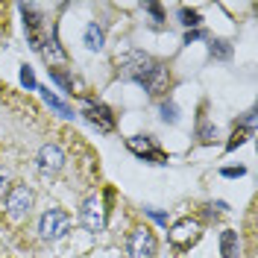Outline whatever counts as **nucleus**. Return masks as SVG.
Returning a JSON list of instances; mask_svg holds the SVG:
<instances>
[{
    "label": "nucleus",
    "instance_id": "nucleus-1",
    "mask_svg": "<svg viewBox=\"0 0 258 258\" xmlns=\"http://www.w3.org/2000/svg\"><path fill=\"white\" fill-rule=\"evenodd\" d=\"M38 232L44 241H59L71 232V214L62 209H50L41 214V223H38Z\"/></svg>",
    "mask_w": 258,
    "mask_h": 258
},
{
    "label": "nucleus",
    "instance_id": "nucleus-2",
    "mask_svg": "<svg viewBox=\"0 0 258 258\" xmlns=\"http://www.w3.org/2000/svg\"><path fill=\"white\" fill-rule=\"evenodd\" d=\"M153 68H156V62H153L150 56H144V53H129V56L120 59V71H123V77H126V80L141 82V85H147L150 74H153Z\"/></svg>",
    "mask_w": 258,
    "mask_h": 258
},
{
    "label": "nucleus",
    "instance_id": "nucleus-3",
    "mask_svg": "<svg viewBox=\"0 0 258 258\" xmlns=\"http://www.w3.org/2000/svg\"><path fill=\"white\" fill-rule=\"evenodd\" d=\"M32 209V191L27 185H15L9 197H6V214H9V220H24Z\"/></svg>",
    "mask_w": 258,
    "mask_h": 258
},
{
    "label": "nucleus",
    "instance_id": "nucleus-4",
    "mask_svg": "<svg viewBox=\"0 0 258 258\" xmlns=\"http://www.w3.org/2000/svg\"><path fill=\"white\" fill-rule=\"evenodd\" d=\"M35 167H38V173L47 179V176H56L59 170L64 167V153L59 144H44L38 150V159H35Z\"/></svg>",
    "mask_w": 258,
    "mask_h": 258
},
{
    "label": "nucleus",
    "instance_id": "nucleus-5",
    "mask_svg": "<svg viewBox=\"0 0 258 258\" xmlns=\"http://www.w3.org/2000/svg\"><path fill=\"white\" fill-rule=\"evenodd\" d=\"M82 226L88 229V232H103V226H106V209H103V200L97 197V194H91L85 203H82Z\"/></svg>",
    "mask_w": 258,
    "mask_h": 258
},
{
    "label": "nucleus",
    "instance_id": "nucleus-6",
    "mask_svg": "<svg viewBox=\"0 0 258 258\" xmlns=\"http://www.w3.org/2000/svg\"><path fill=\"white\" fill-rule=\"evenodd\" d=\"M129 255L132 258H153L156 255V238H153V232H147V229L132 232L129 235Z\"/></svg>",
    "mask_w": 258,
    "mask_h": 258
},
{
    "label": "nucleus",
    "instance_id": "nucleus-7",
    "mask_svg": "<svg viewBox=\"0 0 258 258\" xmlns=\"http://www.w3.org/2000/svg\"><path fill=\"white\" fill-rule=\"evenodd\" d=\"M197 235H200V223L197 220H179L170 229V243L173 246H188V243L197 241Z\"/></svg>",
    "mask_w": 258,
    "mask_h": 258
},
{
    "label": "nucleus",
    "instance_id": "nucleus-8",
    "mask_svg": "<svg viewBox=\"0 0 258 258\" xmlns=\"http://www.w3.org/2000/svg\"><path fill=\"white\" fill-rule=\"evenodd\" d=\"M82 114L94 123V126H100L103 132H112L114 129V114L103 106V103H85V109H82Z\"/></svg>",
    "mask_w": 258,
    "mask_h": 258
},
{
    "label": "nucleus",
    "instance_id": "nucleus-9",
    "mask_svg": "<svg viewBox=\"0 0 258 258\" xmlns=\"http://www.w3.org/2000/svg\"><path fill=\"white\" fill-rule=\"evenodd\" d=\"M164 85H167V71H164V68H161V64H156V68H153V74H150V80H147V91H150V94H161V91H164Z\"/></svg>",
    "mask_w": 258,
    "mask_h": 258
},
{
    "label": "nucleus",
    "instance_id": "nucleus-10",
    "mask_svg": "<svg viewBox=\"0 0 258 258\" xmlns=\"http://www.w3.org/2000/svg\"><path fill=\"white\" fill-rule=\"evenodd\" d=\"M220 252H223V258L238 255V235H235V232H223V235H220Z\"/></svg>",
    "mask_w": 258,
    "mask_h": 258
},
{
    "label": "nucleus",
    "instance_id": "nucleus-11",
    "mask_svg": "<svg viewBox=\"0 0 258 258\" xmlns=\"http://www.w3.org/2000/svg\"><path fill=\"white\" fill-rule=\"evenodd\" d=\"M85 47L103 50V30H100L97 24H88V27H85Z\"/></svg>",
    "mask_w": 258,
    "mask_h": 258
},
{
    "label": "nucleus",
    "instance_id": "nucleus-12",
    "mask_svg": "<svg viewBox=\"0 0 258 258\" xmlns=\"http://www.w3.org/2000/svg\"><path fill=\"white\" fill-rule=\"evenodd\" d=\"M129 150H132V153H138V156H153V159H159V164H161V156L153 150V144H150L147 138H144V141H141V138H129Z\"/></svg>",
    "mask_w": 258,
    "mask_h": 258
},
{
    "label": "nucleus",
    "instance_id": "nucleus-13",
    "mask_svg": "<svg viewBox=\"0 0 258 258\" xmlns=\"http://www.w3.org/2000/svg\"><path fill=\"white\" fill-rule=\"evenodd\" d=\"M41 50H44L47 62H64V50L59 47V41H56V38H50L47 44H41Z\"/></svg>",
    "mask_w": 258,
    "mask_h": 258
},
{
    "label": "nucleus",
    "instance_id": "nucleus-14",
    "mask_svg": "<svg viewBox=\"0 0 258 258\" xmlns=\"http://www.w3.org/2000/svg\"><path fill=\"white\" fill-rule=\"evenodd\" d=\"M44 100H47V106H50V109H56V112L62 114V117H74V109H71L68 103H62V100H59L56 94H50V91H44Z\"/></svg>",
    "mask_w": 258,
    "mask_h": 258
},
{
    "label": "nucleus",
    "instance_id": "nucleus-15",
    "mask_svg": "<svg viewBox=\"0 0 258 258\" xmlns=\"http://www.w3.org/2000/svg\"><path fill=\"white\" fill-rule=\"evenodd\" d=\"M197 132H200V141H203V144H211V141L217 138V129L211 126V123H206V120L200 123V129H197Z\"/></svg>",
    "mask_w": 258,
    "mask_h": 258
},
{
    "label": "nucleus",
    "instance_id": "nucleus-16",
    "mask_svg": "<svg viewBox=\"0 0 258 258\" xmlns=\"http://www.w3.org/2000/svg\"><path fill=\"white\" fill-rule=\"evenodd\" d=\"M211 56H217V59H229L232 56V47L226 44V41H211Z\"/></svg>",
    "mask_w": 258,
    "mask_h": 258
},
{
    "label": "nucleus",
    "instance_id": "nucleus-17",
    "mask_svg": "<svg viewBox=\"0 0 258 258\" xmlns=\"http://www.w3.org/2000/svg\"><path fill=\"white\" fill-rule=\"evenodd\" d=\"M161 117H164V120H170V123H176V120H179L176 106H173V103H164V106H161Z\"/></svg>",
    "mask_w": 258,
    "mask_h": 258
},
{
    "label": "nucleus",
    "instance_id": "nucleus-18",
    "mask_svg": "<svg viewBox=\"0 0 258 258\" xmlns=\"http://www.w3.org/2000/svg\"><path fill=\"white\" fill-rule=\"evenodd\" d=\"M179 18H182V24H185V27H197V24H200V15H197V12H188V9H182Z\"/></svg>",
    "mask_w": 258,
    "mask_h": 258
},
{
    "label": "nucleus",
    "instance_id": "nucleus-19",
    "mask_svg": "<svg viewBox=\"0 0 258 258\" xmlns=\"http://www.w3.org/2000/svg\"><path fill=\"white\" fill-rule=\"evenodd\" d=\"M50 77H53V80L59 82V85H62L64 91H74V82L68 80V77H64V74H59V71H50Z\"/></svg>",
    "mask_w": 258,
    "mask_h": 258
},
{
    "label": "nucleus",
    "instance_id": "nucleus-20",
    "mask_svg": "<svg viewBox=\"0 0 258 258\" xmlns=\"http://www.w3.org/2000/svg\"><path fill=\"white\" fill-rule=\"evenodd\" d=\"M9 191H12V188H9V173H6V170H0V200H3V197H9Z\"/></svg>",
    "mask_w": 258,
    "mask_h": 258
},
{
    "label": "nucleus",
    "instance_id": "nucleus-21",
    "mask_svg": "<svg viewBox=\"0 0 258 258\" xmlns=\"http://www.w3.org/2000/svg\"><path fill=\"white\" fill-rule=\"evenodd\" d=\"M21 82H24L27 88H35V77H32L30 68H21Z\"/></svg>",
    "mask_w": 258,
    "mask_h": 258
},
{
    "label": "nucleus",
    "instance_id": "nucleus-22",
    "mask_svg": "<svg viewBox=\"0 0 258 258\" xmlns=\"http://www.w3.org/2000/svg\"><path fill=\"white\" fill-rule=\"evenodd\" d=\"M223 176H229V179L243 176V167H226V170H223Z\"/></svg>",
    "mask_w": 258,
    "mask_h": 258
},
{
    "label": "nucleus",
    "instance_id": "nucleus-23",
    "mask_svg": "<svg viewBox=\"0 0 258 258\" xmlns=\"http://www.w3.org/2000/svg\"><path fill=\"white\" fill-rule=\"evenodd\" d=\"M147 214H150V217H153V220H156V223H167V217H164V214H159V211L147 209Z\"/></svg>",
    "mask_w": 258,
    "mask_h": 258
},
{
    "label": "nucleus",
    "instance_id": "nucleus-24",
    "mask_svg": "<svg viewBox=\"0 0 258 258\" xmlns=\"http://www.w3.org/2000/svg\"><path fill=\"white\" fill-rule=\"evenodd\" d=\"M147 9H150V15L156 18V21H161V9H159V6H156V3H150Z\"/></svg>",
    "mask_w": 258,
    "mask_h": 258
},
{
    "label": "nucleus",
    "instance_id": "nucleus-25",
    "mask_svg": "<svg viewBox=\"0 0 258 258\" xmlns=\"http://www.w3.org/2000/svg\"><path fill=\"white\" fill-rule=\"evenodd\" d=\"M238 144H243V135H235V138L229 141V147H226V150H235V147H238Z\"/></svg>",
    "mask_w": 258,
    "mask_h": 258
}]
</instances>
